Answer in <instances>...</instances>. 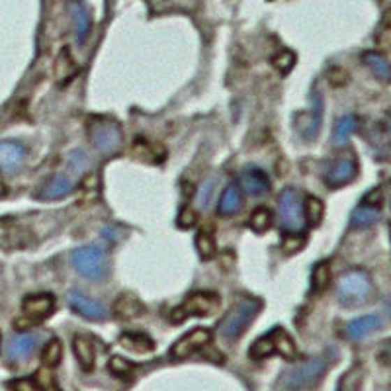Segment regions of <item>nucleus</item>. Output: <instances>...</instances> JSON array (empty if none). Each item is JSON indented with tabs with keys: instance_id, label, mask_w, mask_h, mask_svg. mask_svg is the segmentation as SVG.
Wrapping results in <instances>:
<instances>
[{
	"instance_id": "5",
	"label": "nucleus",
	"mask_w": 391,
	"mask_h": 391,
	"mask_svg": "<svg viewBox=\"0 0 391 391\" xmlns=\"http://www.w3.org/2000/svg\"><path fill=\"white\" fill-rule=\"evenodd\" d=\"M274 352H278L280 356L288 358V360L295 358V354H297L292 337L283 331V329H280V327L274 329V331H270L268 334L260 337V339L251 346V352H249V354H251V358L258 360V358L270 356V354H274Z\"/></svg>"
},
{
	"instance_id": "34",
	"label": "nucleus",
	"mask_w": 391,
	"mask_h": 391,
	"mask_svg": "<svg viewBox=\"0 0 391 391\" xmlns=\"http://www.w3.org/2000/svg\"><path fill=\"white\" fill-rule=\"evenodd\" d=\"M90 156L84 153V151H73L71 155H68V170L73 172V175H82L84 170H88V166H90Z\"/></svg>"
},
{
	"instance_id": "8",
	"label": "nucleus",
	"mask_w": 391,
	"mask_h": 391,
	"mask_svg": "<svg viewBox=\"0 0 391 391\" xmlns=\"http://www.w3.org/2000/svg\"><path fill=\"white\" fill-rule=\"evenodd\" d=\"M88 135H90L92 145L106 155L116 153L121 145V127L110 119H94L88 127Z\"/></svg>"
},
{
	"instance_id": "23",
	"label": "nucleus",
	"mask_w": 391,
	"mask_h": 391,
	"mask_svg": "<svg viewBox=\"0 0 391 391\" xmlns=\"http://www.w3.org/2000/svg\"><path fill=\"white\" fill-rule=\"evenodd\" d=\"M119 344L126 351L137 352V354H147V352H151L155 348L153 341L149 337H145V334H141V332H124L119 337Z\"/></svg>"
},
{
	"instance_id": "12",
	"label": "nucleus",
	"mask_w": 391,
	"mask_h": 391,
	"mask_svg": "<svg viewBox=\"0 0 391 391\" xmlns=\"http://www.w3.org/2000/svg\"><path fill=\"white\" fill-rule=\"evenodd\" d=\"M358 172V166H356V161L354 158H337L334 163L329 165L327 172H325V182L331 188H339V186H344L351 182L352 178Z\"/></svg>"
},
{
	"instance_id": "30",
	"label": "nucleus",
	"mask_w": 391,
	"mask_h": 391,
	"mask_svg": "<svg viewBox=\"0 0 391 391\" xmlns=\"http://www.w3.org/2000/svg\"><path fill=\"white\" fill-rule=\"evenodd\" d=\"M270 223H272V214H270L268 207H256L251 214V219H249L251 229L256 233H264L270 227Z\"/></svg>"
},
{
	"instance_id": "41",
	"label": "nucleus",
	"mask_w": 391,
	"mask_h": 391,
	"mask_svg": "<svg viewBox=\"0 0 391 391\" xmlns=\"http://www.w3.org/2000/svg\"><path fill=\"white\" fill-rule=\"evenodd\" d=\"M215 186V178H207L204 182V186L200 188V205H207L209 202V194H212V190H214Z\"/></svg>"
},
{
	"instance_id": "10",
	"label": "nucleus",
	"mask_w": 391,
	"mask_h": 391,
	"mask_svg": "<svg viewBox=\"0 0 391 391\" xmlns=\"http://www.w3.org/2000/svg\"><path fill=\"white\" fill-rule=\"evenodd\" d=\"M67 300L71 309L77 311L78 315H82L84 319H90V321H104L108 317L106 307H104L102 303L98 302V300H92V297H87L84 293L77 292V290L68 292Z\"/></svg>"
},
{
	"instance_id": "3",
	"label": "nucleus",
	"mask_w": 391,
	"mask_h": 391,
	"mask_svg": "<svg viewBox=\"0 0 391 391\" xmlns=\"http://www.w3.org/2000/svg\"><path fill=\"white\" fill-rule=\"evenodd\" d=\"M371 297V282L368 274L351 270L342 276L337 286V300L344 307H360Z\"/></svg>"
},
{
	"instance_id": "16",
	"label": "nucleus",
	"mask_w": 391,
	"mask_h": 391,
	"mask_svg": "<svg viewBox=\"0 0 391 391\" xmlns=\"http://www.w3.org/2000/svg\"><path fill=\"white\" fill-rule=\"evenodd\" d=\"M311 100V114L307 116V119H305V124L302 127V135L307 141H313L315 137L319 135V127H321L323 119V96L317 90H313Z\"/></svg>"
},
{
	"instance_id": "40",
	"label": "nucleus",
	"mask_w": 391,
	"mask_h": 391,
	"mask_svg": "<svg viewBox=\"0 0 391 391\" xmlns=\"http://www.w3.org/2000/svg\"><path fill=\"white\" fill-rule=\"evenodd\" d=\"M327 78H329V82H331L332 87H342V84H346L348 75H346L342 68H331V71L327 73Z\"/></svg>"
},
{
	"instance_id": "22",
	"label": "nucleus",
	"mask_w": 391,
	"mask_h": 391,
	"mask_svg": "<svg viewBox=\"0 0 391 391\" xmlns=\"http://www.w3.org/2000/svg\"><path fill=\"white\" fill-rule=\"evenodd\" d=\"M243 205V194H241V188L237 184H229L223 190V194L219 198V205H217V212L221 215H235Z\"/></svg>"
},
{
	"instance_id": "7",
	"label": "nucleus",
	"mask_w": 391,
	"mask_h": 391,
	"mask_svg": "<svg viewBox=\"0 0 391 391\" xmlns=\"http://www.w3.org/2000/svg\"><path fill=\"white\" fill-rule=\"evenodd\" d=\"M71 263L88 280H100L106 272V256L98 246H78L71 254Z\"/></svg>"
},
{
	"instance_id": "4",
	"label": "nucleus",
	"mask_w": 391,
	"mask_h": 391,
	"mask_svg": "<svg viewBox=\"0 0 391 391\" xmlns=\"http://www.w3.org/2000/svg\"><path fill=\"white\" fill-rule=\"evenodd\" d=\"M278 214H280V223L288 233H302L305 227V209H303L302 196L293 188H286L280 200H278Z\"/></svg>"
},
{
	"instance_id": "39",
	"label": "nucleus",
	"mask_w": 391,
	"mask_h": 391,
	"mask_svg": "<svg viewBox=\"0 0 391 391\" xmlns=\"http://www.w3.org/2000/svg\"><path fill=\"white\" fill-rule=\"evenodd\" d=\"M196 221H198V215H196V212L190 207V205H186L184 209L180 212V215H178V225L180 227H184V229H190V227H194Z\"/></svg>"
},
{
	"instance_id": "25",
	"label": "nucleus",
	"mask_w": 391,
	"mask_h": 391,
	"mask_svg": "<svg viewBox=\"0 0 391 391\" xmlns=\"http://www.w3.org/2000/svg\"><path fill=\"white\" fill-rule=\"evenodd\" d=\"M378 219H380V209H378L376 205L362 204L352 212L351 223L354 225V227L364 229V227H371L374 223H378Z\"/></svg>"
},
{
	"instance_id": "19",
	"label": "nucleus",
	"mask_w": 391,
	"mask_h": 391,
	"mask_svg": "<svg viewBox=\"0 0 391 391\" xmlns=\"http://www.w3.org/2000/svg\"><path fill=\"white\" fill-rule=\"evenodd\" d=\"M71 190H73L71 178L65 175H55L43 184V188L38 192V198L39 200H59V198L67 196Z\"/></svg>"
},
{
	"instance_id": "18",
	"label": "nucleus",
	"mask_w": 391,
	"mask_h": 391,
	"mask_svg": "<svg viewBox=\"0 0 391 391\" xmlns=\"http://www.w3.org/2000/svg\"><path fill=\"white\" fill-rule=\"evenodd\" d=\"M381 327V319L378 315H364L358 317L346 325V334L352 341H362L364 337H368L374 331H378Z\"/></svg>"
},
{
	"instance_id": "37",
	"label": "nucleus",
	"mask_w": 391,
	"mask_h": 391,
	"mask_svg": "<svg viewBox=\"0 0 391 391\" xmlns=\"http://www.w3.org/2000/svg\"><path fill=\"white\" fill-rule=\"evenodd\" d=\"M110 370L114 371L116 376H121V378H127V376H131V371H133V366L126 360V358H119V356H114L112 360H110Z\"/></svg>"
},
{
	"instance_id": "26",
	"label": "nucleus",
	"mask_w": 391,
	"mask_h": 391,
	"mask_svg": "<svg viewBox=\"0 0 391 391\" xmlns=\"http://www.w3.org/2000/svg\"><path fill=\"white\" fill-rule=\"evenodd\" d=\"M364 63H366V67L374 73V77L376 78H380V80H390L391 78L390 63L385 61V57H381L380 53H374V51L366 53V55H364Z\"/></svg>"
},
{
	"instance_id": "6",
	"label": "nucleus",
	"mask_w": 391,
	"mask_h": 391,
	"mask_svg": "<svg viewBox=\"0 0 391 391\" xmlns=\"http://www.w3.org/2000/svg\"><path fill=\"white\" fill-rule=\"evenodd\" d=\"M219 307V295L214 292H196L192 293L182 305L175 307L170 313V321L182 323L188 317H205Z\"/></svg>"
},
{
	"instance_id": "29",
	"label": "nucleus",
	"mask_w": 391,
	"mask_h": 391,
	"mask_svg": "<svg viewBox=\"0 0 391 391\" xmlns=\"http://www.w3.org/2000/svg\"><path fill=\"white\" fill-rule=\"evenodd\" d=\"M331 282V268L327 263L315 264L311 272V288L313 292H323Z\"/></svg>"
},
{
	"instance_id": "28",
	"label": "nucleus",
	"mask_w": 391,
	"mask_h": 391,
	"mask_svg": "<svg viewBox=\"0 0 391 391\" xmlns=\"http://www.w3.org/2000/svg\"><path fill=\"white\" fill-rule=\"evenodd\" d=\"M362 381H364V368L356 364L341 378L339 391H360Z\"/></svg>"
},
{
	"instance_id": "11",
	"label": "nucleus",
	"mask_w": 391,
	"mask_h": 391,
	"mask_svg": "<svg viewBox=\"0 0 391 391\" xmlns=\"http://www.w3.org/2000/svg\"><path fill=\"white\" fill-rule=\"evenodd\" d=\"M209 339H212V332L207 331V329H202V327H200V329H194V331L184 334L180 341L175 342L170 354H172L175 358H188L190 354H194V352H198L200 348H204L205 344L209 342Z\"/></svg>"
},
{
	"instance_id": "43",
	"label": "nucleus",
	"mask_w": 391,
	"mask_h": 391,
	"mask_svg": "<svg viewBox=\"0 0 391 391\" xmlns=\"http://www.w3.org/2000/svg\"><path fill=\"white\" fill-rule=\"evenodd\" d=\"M390 131H391V119H390Z\"/></svg>"
},
{
	"instance_id": "13",
	"label": "nucleus",
	"mask_w": 391,
	"mask_h": 391,
	"mask_svg": "<svg viewBox=\"0 0 391 391\" xmlns=\"http://www.w3.org/2000/svg\"><path fill=\"white\" fill-rule=\"evenodd\" d=\"M26 149L18 141H0V170L14 175L24 165Z\"/></svg>"
},
{
	"instance_id": "20",
	"label": "nucleus",
	"mask_w": 391,
	"mask_h": 391,
	"mask_svg": "<svg viewBox=\"0 0 391 391\" xmlns=\"http://www.w3.org/2000/svg\"><path fill=\"white\" fill-rule=\"evenodd\" d=\"M36 337L34 334H16L12 341L8 342V358L10 360H26L31 356V352L36 348Z\"/></svg>"
},
{
	"instance_id": "38",
	"label": "nucleus",
	"mask_w": 391,
	"mask_h": 391,
	"mask_svg": "<svg viewBox=\"0 0 391 391\" xmlns=\"http://www.w3.org/2000/svg\"><path fill=\"white\" fill-rule=\"evenodd\" d=\"M305 239L303 237H295V233H292V237H286L282 243V249L286 254H295L297 251H302Z\"/></svg>"
},
{
	"instance_id": "42",
	"label": "nucleus",
	"mask_w": 391,
	"mask_h": 391,
	"mask_svg": "<svg viewBox=\"0 0 391 391\" xmlns=\"http://www.w3.org/2000/svg\"><path fill=\"white\" fill-rule=\"evenodd\" d=\"M381 356L385 358V362H390V364H391V341L383 344V351H381Z\"/></svg>"
},
{
	"instance_id": "36",
	"label": "nucleus",
	"mask_w": 391,
	"mask_h": 391,
	"mask_svg": "<svg viewBox=\"0 0 391 391\" xmlns=\"http://www.w3.org/2000/svg\"><path fill=\"white\" fill-rule=\"evenodd\" d=\"M272 65L276 67V71H280V73H288V71L295 65V55H293L292 51L283 49V51H280V53L272 59Z\"/></svg>"
},
{
	"instance_id": "24",
	"label": "nucleus",
	"mask_w": 391,
	"mask_h": 391,
	"mask_svg": "<svg viewBox=\"0 0 391 391\" xmlns=\"http://www.w3.org/2000/svg\"><path fill=\"white\" fill-rule=\"evenodd\" d=\"M73 348H75V356H77L78 364L84 368V370H92L94 368V344L90 342V339L87 337H77L73 342Z\"/></svg>"
},
{
	"instance_id": "32",
	"label": "nucleus",
	"mask_w": 391,
	"mask_h": 391,
	"mask_svg": "<svg viewBox=\"0 0 391 391\" xmlns=\"http://www.w3.org/2000/svg\"><path fill=\"white\" fill-rule=\"evenodd\" d=\"M303 209H305V221H309L311 225H317L323 219L325 205H323L321 200H317V198L309 196L307 202H305V205H303Z\"/></svg>"
},
{
	"instance_id": "33",
	"label": "nucleus",
	"mask_w": 391,
	"mask_h": 391,
	"mask_svg": "<svg viewBox=\"0 0 391 391\" xmlns=\"http://www.w3.org/2000/svg\"><path fill=\"white\" fill-rule=\"evenodd\" d=\"M75 71H77V65L73 63V59L68 57L67 49H63L61 55L57 57V63H55V75H57L59 80H63V78L73 77Z\"/></svg>"
},
{
	"instance_id": "31",
	"label": "nucleus",
	"mask_w": 391,
	"mask_h": 391,
	"mask_svg": "<svg viewBox=\"0 0 391 391\" xmlns=\"http://www.w3.org/2000/svg\"><path fill=\"white\" fill-rule=\"evenodd\" d=\"M61 356H63V344L57 339H53V341H49L45 344L43 354H41V360H43V364L47 368H51V366H57L59 362H61Z\"/></svg>"
},
{
	"instance_id": "2",
	"label": "nucleus",
	"mask_w": 391,
	"mask_h": 391,
	"mask_svg": "<svg viewBox=\"0 0 391 391\" xmlns=\"http://www.w3.org/2000/svg\"><path fill=\"white\" fill-rule=\"evenodd\" d=\"M260 309H263V303L258 300H253V297L239 300L233 305V309L223 317V321L219 325V334L225 341H237Z\"/></svg>"
},
{
	"instance_id": "14",
	"label": "nucleus",
	"mask_w": 391,
	"mask_h": 391,
	"mask_svg": "<svg viewBox=\"0 0 391 391\" xmlns=\"http://www.w3.org/2000/svg\"><path fill=\"white\" fill-rule=\"evenodd\" d=\"M10 391H59L49 370H39L36 378H20L8 383Z\"/></svg>"
},
{
	"instance_id": "17",
	"label": "nucleus",
	"mask_w": 391,
	"mask_h": 391,
	"mask_svg": "<svg viewBox=\"0 0 391 391\" xmlns=\"http://www.w3.org/2000/svg\"><path fill=\"white\" fill-rule=\"evenodd\" d=\"M68 12L73 16V26H75V36L78 43H84L90 31V16H88L87 6L80 0H68Z\"/></svg>"
},
{
	"instance_id": "35",
	"label": "nucleus",
	"mask_w": 391,
	"mask_h": 391,
	"mask_svg": "<svg viewBox=\"0 0 391 391\" xmlns=\"http://www.w3.org/2000/svg\"><path fill=\"white\" fill-rule=\"evenodd\" d=\"M196 249H198V254L204 258V260H209L215 254V239L209 233H202L196 237Z\"/></svg>"
},
{
	"instance_id": "27",
	"label": "nucleus",
	"mask_w": 391,
	"mask_h": 391,
	"mask_svg": "<svg viewBox=\"0 0 391 391\" xmlns=\"http://www.w3.org/2000/svg\"><path fill=\"white\" fill-rule=\"evenodd\" d=\"M354 129H356V117H341V119L334 124V129H332V143H334V145H344Z\"/></svg>"
},
{
	"instance_id": "1",
	"label": "nucleus",
	"mask_w": 391,
	"mask_h": 391,
	"mask_svg": "<svg viewBox=\"0 0 391 391\" xmlns=\"http://www.w3.org/2000/svg\"><path fill=\"white\" fill-rule=\"evenodd\" d=\"M329 368V358L321 354L315 356L311 360L303 362L300 366H293L290 370H286L274 383V391H300L313 388L317 381L321 380V376Z\"/></svg>"
},
{
	"instance_id": "21",
	"label": "nucleus",
	"mask_w": 391,
	"mask_h": 391,
	"mask_svg": "<svg viewBox=\"0 0 391 391\" xmlns=\"http://www.w3.org/2000/svg\"><path fill=\"white\" fill-rule=\"evenodd\" d=\"M114 311H116L119 319H135V317H141L145 313V307H143V303L139 302L135 295L124 293L114 303Z\"/></svg>"
},
{
	"instance_id": "9",
	"label": "nucleus",
	"mask_w": 391,
	"mask_h": 391,
	"mask_svg": "<svg viewBox=\"0 0 391 391\" xmlns=\"http://www.w3.org/2000/svg\"><path fill=\"white\" fill-rule=\"evenodd\" d=\"M55 309V300L51 293H36V295H29L24 300V315H26V321L24 319H18L16 321V327H24L26 325H31V323H39L43 319H47L49 315Z\"/></svg>"
},
{
	"instance_id": "15",
	"label": "nucleus",
	"mask_w": 391,
	"mask_h": 391,
	"mask_svg": "<svg viewBox=\"0 0 391 391\" xmlns=\"http://www.w3.org/2000/svg\"><path fill=\"white\" fill-rule=\"evenodd\" d=\"M241 186L249 196H263L268 192L270 180L263 168L251 165L243 168V172H241Z\"/></svg>"
}]
</instances>
